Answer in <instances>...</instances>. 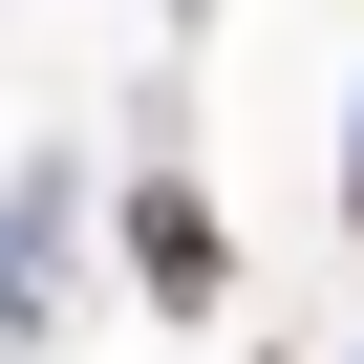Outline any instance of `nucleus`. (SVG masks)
<instances>
[{
  "label": "nucleus",
  "mask_w": 364,
  "mask_h": 364,
  "mask_svg": "<svg viewBox=\"0 0 364 364\" xmlns=\"http://www.w3.org/2000/svg\"><path fill=\"white\" fill-rule=\"evenodd\" d=\"M129 279H150L171 321H193V300L236 279V236H215V193H171V171H150V193H129Z\"/></svg>",
  "instance_id": "f257e3e1"
},
{
  "label": "nucleus",
  "mask_w": 364,
  "mask_h": 364,
  "mask_svg": "<svg viewBox=\"0 0 364 364\" xmlns=\"http://www.w3.org/2000/svg\"><path fill=\"white\" fill-rule=\"evenodd\" d=\"M343 193H364V171H343Z\"/></svg>",
  "instance_id": "f03ea898"
}]
</instances>
